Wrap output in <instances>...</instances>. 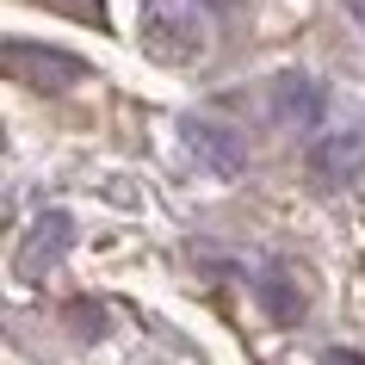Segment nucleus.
Listing matches in <instances>:
<instances>
[{
  "mask_svg": "<svg viewBox=\"0 0 365 365\" xmlns=\"http://www.w3.org/2000/svg\"><path fill=\"white\" fill-rule=\"evenodd\" d=\"M136 38L149 50L155 62H198L205 56V13H198L192 0H143L136 6Z\"/></svg>",
  "mask_w": 365,
  "mask_h": 365,
  "instance_id": "nucleus-1",
  "label": "nucleus"
},
{
  "mask_svg": "<svg viewBox=\"0 0 365 365\" xmlns=\"http://www.w3.org/2000/svg\"><path fill=\"white\" fill-rule=\"evenodd\" d=\"M0 62H6V75L31 87V93H68L87 81V62L68 56V50H50V43H25V38H6L0 43Z\"/></svg>",
  "mask_w": 365,
  "mask_h": 365,
  "instance_id": "nucleus-2",
  "label": "nucleus"
},
{
  "mask_svg": "<svg viewBox=\"0 0 365 365\" xmlns=\"http://www.w3.org/2000/svg\"><path fill=\"white\" fill-rule=\"evenodd\" d=\"M180 143L205 161L211 173H223V180H235V173L248 168V149H242V136L230 130V124H217V118H180Z\"/></svg>",
  "mask_w": 365,
  "mask_h": 365,
  "instance_id": "nucleus-3",
  "label": "nucleus"
},
{
  "mask_svg": "<svg viewBox=\"0 0 365 365\" xmlns=\"http://www.w3.org/2000/svg\"><path fill=\"white\" fill-rule=\"evenodd\" d=\"M68 242H75V217L68 211H43L38 223H31V235H25V248H19V272L25 279H43V272L68 254Z\"/></svg>",
  "mask_w": 365,
  "mask_h": 365,
  "instance_id": "nucleus-4",
  "label": "nucleus"
},
{
  "mask_svg": "<svg viewBox=\"0 0 365 365\" xmlns=\"http://www.w3.org/2000/svg\"><path fill=\"white\" fill-rule=\"evenodd\" d=\"M322 112H328V99H322V87L309 75H279L272 81V118H279L285 130H316Z\"/></svg>",
  "mask_w": 365,
  "mask_h": 365,
  "instance_id": "nucleus-5",
  "label": "nucleus"
},
{
  "mask_svg": "<svg viewBox=\"0 0 365 365\" xmlns=\"http://www.w3.org/2000/svg\"><path fill=\"white\" fill-rule=\"evenodd\" d=\"M359 155H365V143H359V136H328V143H316L309 168H316V173L328 180V186H334V180H346V173L359 168Z\"/></svg>",
  "mask_w": 365,
  "mask_h": 365,
  "instance_id": "nucleus-6",
  "label": "nucleus"
},
{
  "mask_svg": "<svg viewBox=\"0 0 365 365\" xmlns=\"http://www.w3.org/2000/svg\"><path fill=\"white\" fill-rule=\"evenodd\" d=\"M267 285H272V297H267L272 316H279V322H297V316H304V291H291V279H279V272H272Z\"/></svg>",
  "mask_w": 365,
  "mask_h": 365,
  "instance_id": "nucleus-7",
  "label": "nucleus"
},
{
  "mask_svg": "<svg viewBox=\"0 0 365 365\" xmlns=\"http://www.w3.org/2000/svg\"><path fill=\"white\" fill-rule=\"evenodd\" d=\"M38 6H56V13H68V19L106 25V0H38Z\"/></svg>",
  "mask_w": 365,
  "mask_h": 365,
  "instance_id": "nucleus-8",
  "label": "nucleus"
},
{
  "mask_svg": "<svg viewBox=\"0 0 365 365\" xmlns=\"http://www.w3.org/2000/svg\"><path fill=\"white\" fill-rule=\"evenodd\" d=\"M322 365H365V359H359V353H346V346H334V353H328Z\"/></svg>",
  "mask_w": 365,
  "mask_h": 365,
  "instance_id": "nucleus-9",
  "label": "nucleus"
},
{
  "mask_svg": "<svg viewBox=\"0 0 365 365\" xmlns=\"http://www.w3.org/2000/svg\"><path fill=\"white\" fill-rule=\"evenodd\" d=\"M346 6H353V13H359V19H365V0H346Z\"/></svg>",
  "mask_w": 365,
  "mask_h": 365,
  "instance_id": "nucleus-10",
  "label": "nucleus"
},
{
  "mask_svg": "<svg viewBox=\"0 0 365 365\" xmlns=\"http://www.w3.org/2000/svg\"><path fill=\"white\" fill-rule=\"evenodd\" d=\"M211 6H230V0H211Z\"/></svg>",
  "mask_w": 365,
  "mask_h": 365,
  "instance_id": "nucleus-11",
  "label": "nucleus"
}]
</instances>
